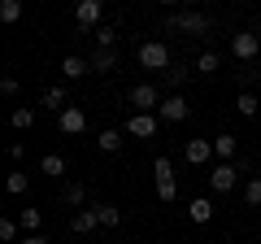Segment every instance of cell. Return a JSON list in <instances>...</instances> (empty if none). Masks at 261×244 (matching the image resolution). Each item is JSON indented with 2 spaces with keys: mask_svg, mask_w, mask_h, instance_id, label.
I'll return each instance as SVG.
<instances>
[{
  "mask_svg": "<svg viewBox=\"0 0 261 244\" xmlns=\"http://www.w3.org/2000/svg\"><path fill=\"white\" fill-rule=\"evenodd\" d=\"M166 83H170V87H183V83H187V70H183V66H170V70H166Z\"/></svg>",
  "mask_w": 261,
  "mask_h": 244,
  "instance_id": "cell-30",
  "label": "cell"
},
{
  "mask_svg": "<svg viewBox=\"0 0 261 244\" xmlns=\"http://www.w3.org/2000/svg\"><path fill=\"white\" fill-rule=\"evenodd\" d=\"M9 122H13V127H18V131H31V127H35V109H27V105H18Z\"/></svg>",
  "mask_w": 261,
  "mask_h": 244,
  "instance_id": "cell-20",
  "label": "cell"
},
{
  "mask_svg": "<svg viewBox=\"0 0 261 244\" xmlns=\"http://www.w3.org/2000/svg\"><path fill=\"white\" fill-rule=\"evenodd\" d=\"M0 92H5V96H18V79L5 75V79H0Z\"/></svg>",
  "mask_w": 261,
  "mask_h": 244,
  "instance_id": "cell-31",
  "label": "cell"
},
{
  "mask_svg": "<svg viewBox=\"0 0 261 244\" xmlns=\"http://www.w3.org/2000/svg\"><path fill=\"white\" fill-rule=\"evenodd\" d=\"M152 175H157V197L170 205V201L178 197V179H174V166H170V157H157V161H152Z\"/></svg>",
  "mask_w": 261,
  "mask_h": 244,
  "instance_id": "cell-1",
  "label": "cell"
},
{
  "mask_svg": "<svg viewBox=\"0 0 261 244\" xmlns=\"http://www.w3.org/2000/svg\"><path fill=\"white\" fill-rule=\"evenodd\" d=\"M18 231H22V227L13 223V218H5V223H0V240H9V244H13V240H22Z\"/></svg>",
  "mask_w": 261,
  "mask_h": 244,
  "instance_id": "cell-29",
  "label": "cell"
},
{
  "mask_svg": "<svg viewBox=\"0 0 261 244\" xmlns=\"http://www.w3.org/2000/svg\"><path fill=\"white\" fill-rule=\"evenodd\" d=\"M96 209H100V227H118V223H122L118 205H96Z\"/></svg>",
  "mask_w": 261,
  "mask_h": 244,
  "instance_id": "cell-26",
  "label": "cell"
},
{
  "mask_svg": "<svg viewBox=\"0 0 261 244\" xmlns=\"http://www.w3.org/2000/svg\"><path fill=\"white\" fill-rule=\"evenodd\" d=\"M100 227V209H74V218H70V231H79V235H87V231H96Z\"/></svg>",
  "mask_w": 261,
  "mask_h": 244,
  "instance_id": "cell-12",
  "label": "cell"
},
{
  "mask_svg": "<svg viewBox=\"0 0 261 244\" xmlns=\"http://www.w3.org/2000/svg\"><path fill=\"white\" fill-rule=\"evenodd\" d=\"M183 157L192 161V166H209V157H214V140H187Z\"/></svg>",
  "mask_w": 261,
  "mask_h": 244,
  "instance_id": "cell-11",
  "label": "cell"
},
{
  "mask_svg": "<svg viewBox=\"0 0 261 244\" xmlns=\"http://www.w3.org/2000/svg\"><path fill=\"white\" fill-rule=\"evenodd\" d=\"M235 109H240L244 118H252V113L261 109V101H257V96H252V92H240V96H235Z\"/></svg>",
  "mask_w": 261,
  "mask_h": 244,
  "instance_id": "cell-21",
  "label": "cell"
},
{
  "mask_svg": "<svg viewBox=\"0 0 261 244\" xmlns=\"http://www.w3.org/2000/svg\"><path fill=\"white\" fill-rule=\"evenodd\" d=\"M18 227H22V235H39V227H44V214L27 205V209L18 214Z\"/></svg>",
  "mask_w": 261,
  "mask_h": 244,
  "instance_id": "cell-16",
  "label": "cell"
},
{
  "mask_svg": "<svg viewBox=\"0 0 261 244\" xmlns=\"http://www.w3.org/2000/svg\"><path fill=\"white\" fill-rule=\"evenodd\" d=\"M187 113H192V105H187V96H178V92H170L166 101H161V109H157V118H161V122H183Z\"/></svg>",
  "mask_w": 261,
  "mask_h": 244,
  "instance_id": "cell-6",
  "label": "cell"
},
{
  "mask_svg": "<svg viewBox=\"0 0 261 244\" xmlns=\"http://www.w3.org/2000/svg\"><path fill=\"white\" fill-rule=\"evenodd\" d=\"M39 166H44V175H53V179H65V157H57V153H48V157L39 161Z\"/></svg>",
  "mask_w": 261,
  "mask_h": 244,
  "instance_id": "cell-22",
  "label": "cell"
},
{
  "mask_svg": "<svg viewBox=\"0 0 261 244\" xmlns=\"http://www.w3.org/2000/svg\"><path fill=\"white\" fill-rule=\"evenodd\" d=\"M122 144H126V131H113V127L96 135V149H100V153H118Z\"/></svg>",
  "mask_w": 261,
  "mask_h": 244,
  "instance_id": "cell-15",
  "label": "cell"
},
{
  "mask_svg": "<svg viewBox=\"0 0 261 244\" xmlns=\"http://www.w3.org/2000/svg\"><path fill=\"white\" fill-rule=\"evenodd\" d=\"M57 127H61L65 135H83V131H87V113L79 109V105H70V109H65L61 118H57Z\"/></svg>",
  "mask_w": 261,
  "mask_h": 244,
  "instance_id": "cell-10",
  "label": "cell"
},
{
  "mask_svg": "<svg viewBox=\"0 0 261 244\" xmlns=\"http://www.w3.org/2000/svg\"><path fill=\"white\" fill-rule=\"evenodd\" d=\"M140 66H144V70H161V75H166V70L174 66V61H170V48L161 44V39H148V44L140 48Z\"/></svg>",
  "mask_w": 261,
  "mask_h": 244,
  "instance_id": "cell-2",
  "label": "cell"
},
{
  "mask_svg": "<svg viewBox=\"0 0 261 244\" xmlns=\"http://www.w3.org/2000/svg\"><path fill=\"white\" fill-rule=\"evenodd\" d=\"M187 218H192L196 227H205L209 218H214V201H205V197H196L192 205H187Z\"/></svg>",
  "mask_w": 261,
  "mask_h": 244,
  "instance_id": "cell-14",
  "label": "cell"
},
{
  "mask_svg": "<svg viewBox=\"0 0 261 244\" xmlns=\"http://www.w3.org/2000/svg\"><path fill=\"white\" fill-rule=\"evenodd\" d=\"M61 201H65V205H83V201H87V188H83V183H65V188H61Z\"/></svg>",
  "mask_w": 261,
  "mask_h": 244,
  "instance_id": "cell-19",
  "label": "cell"
},
{
  "mask_svg": "<svg viewBox=\"0 0 261 244\" xmlns=\"http://www.w3.org/2000/svg\"><path fill=\"white\" fill-rule=\"evenodd\" d=\"M5 183H9V192H13V197H22V192L31 188V179H27V170H13V175L5 179Z\"/></svg>",
  "mask_w": 261,
  "mask_h": 244,
  "instance_id": "cell-24",
  "label": "cell"
},
{
  "mask_svg": "<svg viewBox=\"0 0 261 244\" xmlns=\"http://www.w3.org/2000/svg\"><path fill=\"white\" fill-rule=\"evenodd\" d=\"M22 18V0H0V22H18Z\"/></svg>",
  "mask_w": 261,
  "mask_h": 244,
  "instance_id": "cell-23",
  "label": "cell"
},
{
  "mask_svg": "<svg viewBox=\"0 0 261 244\" xmlns=\"http://www.w3.org/2000/svg\"><path fill=\"white\" fill-rule=\"evenodd\" d=\"M209 188L214 192H235V166L231 161H218V166L209 170Z\"/></svg>",
  "mask_w": 261,
  "mask_h": 244,
  "instance_id": "cell-9",
  "label": "cell"
},
{
  "mask_svg": "<svg viewBox=\"0 0 261 244\" xmlns=\"http://www.w3.org/2000/svg\"><path fill=\"white\" fill-rule=\"evenodd\" d=\"M126 101H130V109H135V113H152V109H161V101H166V96H161L152 83H140V87H130Z\"/></svg>",
  "mask_w": 261,
  "mask_h": 244,
  "instance_id": "cell-3",
  "label": "cell"
},
{
  "mask_svg": "<svg viewBox=\"0 0 261 244\" xmlns=\"http://www.w3.org/2000/svg\"><path fill=\"white\" fill-rule=\"evenodd\" d=\"M157 122L161 118H152V113H130V118H126V135H135V140H152V135H157Z\"/></svg>",
  "mask_w": 261,
  "mask_h": 244,
  "instance_id": "cell-8",
  "label": "cell"
},
{
  "mask_svg": "<svg viewBox=\"0 0 261 244\" xmlns=\"http://www.w3.org/2000/svg\"><path fill=\"white\" fill-rule=\"evenodd\" d=\"M196 70H200V75H214L218 70V53H200L196 57Z\"/></svg>",
  "mask_w": 261,
  "mask_h": 244,
  "instance_id": "cell-27",
  "label": "cell"
},
{
  "mask_svg": "<svg viewBox=\"0 0 261 244\" xmlns=\"http://www.w3.org/2000/svg\"><path fill=\"white\" fill-rule=\"evenodd\" d=\"M170 27H174V31H187V35H209L214 22H209V13H174Z\"/></svg>",
  "mask_w": 261,
  "mask_h": 244,
  "instance_id": "cell-5",
  "label": "cell"
},
{
  "mask_svg": "<svg viewBox=\"0 0 261 244\" xmlns=\"http://www.w3.org/2000/svg\"><path fill=\"white\" fill-rule=\"evenodd\" d=\"M214 157L235 161V135H214Z\"/></svg>",
  "mask_w": 261,
  "mask_h": 244,
  "instance_id": "cell-18",
  "label": "cell"
},
{
  "mask_svg": "<svg viewBox=\"0 0 261 244\" xmlns=\"http://www.w3.org/2000/svg\"><path fill=\"white\" fill-rule=\"evenodd\" d=\"M87 70H92V66H87V57H61V75L65 79H83Z\"/></svg>",
  "mask_w": 261,
  "mask_h": 244,
  "instance_id": "cell-17",
  "label": "cell"
},
{
  "mask_svg": "<svg viewBox=\"0 0 261 244\" xmlns=\"http://www.w3.org/2000/svg\"><path fill=\"white\" fill-rule=\"evenodd\" d=\"M18 244H48V240H44V235H22Z\"/></svg>",
  "mask_w": 261,
  "mask_h": 244,
  "instance_id": "cell-32",
  "label": "cell"
},
{
  "mask_svg": "<svg viewBox=\"0 0 261 244\" xmlns=\"http://www.w3.org/2000/svg\"><path fill=\"white\" fill-rule=\"evenodd\" d=\"M231 53L240 57V61H252V57L261 53V39L252 35V31H235L231 35Z\"/></svg>",
  "mask_w": 261,
  "mask_h": 244,
  "instance_id": "cell-7",
  "label": "cell"
},
{
  "mask_svg": "<svg viewBox=\"0 0 261 244\" xmlns=\"http://www.w3.org/2000/svg\"><path fill=\"white\" fill-rule=\"evenodd\" d=\"M92 39H96V48H113V44H118V31H113V27H100Z\"/></svg>",
  "mask_w": 261,
  "mask_h": 244,
  "instance_id": "cell-25",
  "label": "cell"
},
{
  "mask_svg": "<svg viewBox=\"0 0 261 244\" xmlns=\"http://www.w3.org/2000/svg\"><path fill=\"white\" fill-rule=\"evenodd\" d=\"M87 66H92L96 75H109V70L118 66V53H113V48H96V53L87 57Z\"/></svg>",
  "mask_w": 261,
  "mask_h": 244,
  "instance_id": "cell-13",
  "label": "cell"
},
{
  "mask_svg": "<svg viewBox=\"0 0 261 244\" xmlns=\"http://www.w3.org/2000/svg\"><path fill=\"white\" fill-rule=\"evenodd\" d=\"M100 18H105V5H100V0H79V5H74V22L83 31H100L105 27Z\"/></svg>",
  "mask_w": 261,
  "mask_h": 244,
  "instance_id": "cell-4",
  "label": "cell"
},
{
  "mask_svg": "<svg viewBox=\"0 0 261 244\" xmlns=\"http://www.w3.org/2000/svg\"><path fill=\"white\" fill-rule=\"evenodd\" d=\"M244 201H248L252 209L261 205V179H248V188H244Z\"/></svg>",
  "mask_w": 261,
  "mask_h": 244,
  "instance_id": "cell-28",
  "label": "cell"
}]
</instances>
